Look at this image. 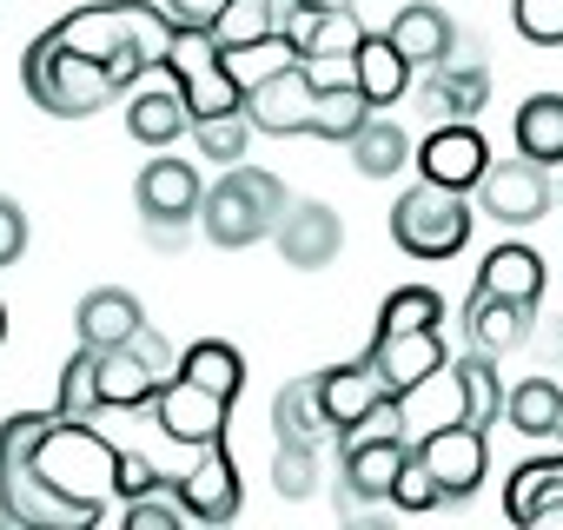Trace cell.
<instances>
[{"mask_svg": "<svg viewBox=\"0 0 563 530\" xmlns=\"http://www.w3.org/2000/svg\"><path fill=\"white\" fill-rule=\"evenodd\" d=\"M54 34H60L74 54L100 60V67L120 80V93H126V87H140V74L166 67L173 14H166V8H153V0H93V8L60 14V21H54Z\"/></svg>", "mask_w": 563, "mask_h": 530, "instance_id": "cell-1", "label": "cell"}, {"mask_svg": "<svg viewBox=\"0 0 563 530\" xmlns=\"http://www.w3.org/2000/svg\"><path fill=\"white\" fill-rule=\"evenodd\" d=\"M41 431H47V411H14L0 424V517L27 523V530H93L107 504H74L41 477V464H34Z\"/></svg>", "mask_w": 563, "mask_h": 530, "instance_id": "cell-2", "label": "cell"}, {"mask_svg": "<svg viewBox=\"0 0 563 530\" xmlns=\"http://www.w3.org/2000/svg\"><path fill=\"white\" fill-rule=\"evenodd\" d=\"M21 87H27L34 107L54 113V120H93V113L120 93V80H113L100 60L74 54L54 27L27 41V54H21Z\"/></svg>", "mask_w": 563, "mask_h": 530, "instance_id": "cell-3", "label": "cell"}, {"mask_svg": "<svg viewBox=\"0 0 563 530\" xmlns=\"http://www.w3.org/2000/svg\"><path fill=\"white\" fill-rule=\"evenodd\" d=\"M34 464H41V477L60 490V497H74V504H107V497H120V444L113 438H100L93 424H74V418H47V431L34 438Z\"/></svg>", "mask_w": 563, "mask_h": 530, "instance_id": "cell-4", "label": "cell"}, {"mask_svg": "<svg viewBox=\"0 0 563 530\" xmlns=\"http://www.w3.org/2000/svg\"><path fill=\"white\" fill-rule=\"evenodd\" d=\"M286 206H292V199H286V186H278L265 166H225V179H219V186H206L199 225H206V239H212V245L239 252V245L272 239V225H278V212H286Z\"/></svg>", "mask_w": 563, "mask_h": 530, "instance_id": "cell-5", "label": "cell"}, {"mask_svg": "<svg viewBox=\"0 0 563 530\" xmlns=\"http://www.w3.org/2000/svg\"><path fill=\"white\" fill-rule=\"evenodd\" d=\"M471 219H477V206H471L457 186L418 179V186L391 206V239H398V252H411V258H457V252L471 245Z\"/></svg>", "mask_w": 563, "mask_h": 530, "instance_id": "cell-6", "label": "cell"}, {"mask_svg": "<svg viewBox=\"0 0 563 530\" xmlns=\"http://www.w3.org/2000/svg\"><path fill=\"white\" fill-rule=\"evenodd\" d=\"M166 80L186 93L192 120H212V113H232L245 107V87L225 74V47L212 27H173V47H166Z\"/></svg>", "mask_w": 563, "mask_h": 530, "instance_id": "cell-7", "label": "cell"}, {"mask_svg": "<svg viewBox=\"0 0 563 530\" xmlns=\"http://www.w3.org/2000/svg\"><path fill=\"white\" fill-rule=\"evenodd\" d=\"M286 41L299 47V67L312 74V87H352V60H358V14L345 0H306L299 21L286 27Z\"/></svg>", "mask_w": 563, "mask_h": 530, "instance_id": "cell-8", "label": "cell"}, {"mask_svg": "<svg viewBox=\"0 0 563 530\" xmlns=\"http://www.w3.org/2000/svg\"><path fill=\"white\" fill-rule=\"evenodd\" d=\"M173 365H179V352L153 325H140L133 339H120L113 352H100V405L107 411H153V398L166 391Z\"/></svg>", "mask_w": 563, "mask_h": 530, "instance_id": "cell-9", "label": "cell"}, {"mask_svg": "<svg viewBox=\"0 0 563 530\" xmlns=\"http://www.w3.org/2000/svg\"><path fill=\"white\" fill-rule=\"evenodd\" d=\"M232 398H239V391H225V385H212V378H199V372L173 365L166 391L153 398V424H159L173 444H186V451H206V444H219V438H225Z\"/></svg>", "mask_w": 563, "mask_h": 530, "instance_id": "cell-10", "label": "cell"}, {"mask_svg": "<svg viewBox=\"0 0 563 530\" xmlns=\"http://www.w3.org/2000/svg\"><path fill=\"white\" fill-rule=\"evenodd\" d=\"M133 199H140V219H146V232L159 239V245H173L192 219H199V206H206V186H199V166L192 159H146L140 166V186H133Z\"/></svg>", "mask_w": 563, "mask_h": 530, "instance_id": "cell-11", "label": "cell"}, {"mask_svg": "<svg viewBox=\"0 0 563 530\" xmlns=\"http://www.w3.org/2000/svg\"><path fill=\"white\" fill-rule=\"evenodd\" d=\"M477 212L497 219V225H537L550 212V179L537 159H490L484 179H477Z\"/></svg>", "mask_w": 563, "mask_h": 530, "instance_id": "cell-12", "label": "cell"}, {"mask_svg": "<svg viewBox=\"0 0 563 530\" xmlns=\"http://www.w3.org/2000/svg\"><path fill=\"white\" fill-rule=\"evenodd\" d=\"M245 120L258 126V133H312V120H319V87H312V74L292 60L286 74H272V80H258L252 93H245Z\"/></svg>", "mask_w": 563, "mask_h": 530, "instance_id": "cell-13", "label": "cell"}, {"mask_svg": "<svg viewBox=\"0 0 563 530\" xmlns=\"http://www.w3.org/2000/svg\"><path fill=\"white\" fill-rule=\"evenodd\" d=\"M424 100H431L438 120H477V113H484V100H490V74H484V54H477L471 34H457L451 54L431 67Z\"/></svg>", "mask_w": 563, "mask_h": 530, "instance_id": "cell-14", "label": "cell"}, {"mask_svg": "<svg viewBox=\"0 0 563 530\" xmlns=\"http://www.w3.org/2000/svg\"><path fill=\"white\" fill-rule=\"evenodd\" d=\"M398 424H405V438L418 444V438H431V431H444V424H471V405H464V372L444 358L438 372H424L418 385H405L398 398Z\"/></svg>", "mask_w": 563, "mask_h": 530, "instance_id": "cell-15", "label": "cell"}, {"mask_svg": "<svg viewBox=\"0 0 563 530\" xmlns=\"http://www.w3.org/2000/svg\"><path fill=\"white\" fill-rule=\"evenodd\" d=\"M272 239H278V252H286V265H299V273H319V265L339 258L345 225H339V212H332L325 199H292L286 212H278Z\"/></svg>", "mask_w": 563, "mask_h": 530, "instance_id": "cell-16", "label": "cell"}, {"mask_svg": "<svg viewBox=\"0 0 563 530\" xmlns=\"http://www.w3.org/2000/svg\"><path fill=\"white\" fill-rule=\"evenodd\" d=\"M484 166H490V146L471 120H444L418 146V179H438V186H457V192H477Z\"/></svg>", "mask_w": 563, "mask_h": 530, "instance_id": "cell-17", "label": "cell"}, {"mask_svg": "<svg viewBox=\"0 0 563 530\" xmlns=\"http://www.w3.org/2000/svg\"><path fill=\"white\" fill-rule=\"evenodd\" d=\"M418 457L431 464V477H438L444 497H471V490L484 484V464H490L484 424H444V431L418 438Z\"/></svg>", "mask_w": 563, "mask_h": 530, "instance_id": "cell-18", "label": "cell"}, {"mask_svg": "<svg viewBox=\"0 0 563 530\" xmlns=\"http://www.w3.org/2000/svg\"><path fill=\"white\" fill-rule=\"evenodd\" d=\"M173 484H179V497H186L192 523H232V517H239V464H232L225 438H219V444H206V451L192 457V471H186V477H173Z\"/></svg>", "mask_w": 563, "mask_h": 530, "instance_id": "cell-19", "label": "cell"}, {"mask_svg": "<svg viewBox=\"0 0 563 530\" xmlns=\"http://www.w3.org/2000/svg\"><path fill=\"white\" fill-rule=\"evenodd\" d=\"M319 385H325V411H332V431H352V424H365L372 411H385L398 391L385 385V372L372 365V352L365 358H352V365H325L319 372Z\"/></svg>", "mask_w": 563, "mask_h": 530, "instance_id": "cell-20", "label": "cell"}, {"mask_svg": "<svg viewBox=\"0 0 563 530\" xmlns=\"http://www.w3.org/2000/svg\"><path fill=\"white\" fill-rule=\"evenodd\" d=\"M186 126H192V107H186V93H179L173 80L126 93V133H133L140 146H173Z\"/></svg>", "mask_w": 563, "mask_h": 530, "instance_id": "cell-21", "label": "cell"}, {"mask_svg": "<svg viewBox=\"0 0 563 530\" xmlns=\"http://www.w3.org/2000/svg\"><path fill=\"white\" fill-rule=\"evenodd\" d=\"M530 312H537V306H523V299H484V292H471V299H464V332H471L477 352L510 358V352L530 339Z\"/></svg>", "mask_w": 563, "mask_h": 530, "instance_id": "cell-22", "label": "cell"}, {"mask_svg": "<svg viewBox=\"0 0 563 530\" xmlns=\"http://www.w3.org/2000/svg\"><path fill=\"white\" fill-rule=\"evenodd\" d=\"M146 325V312H140V299L133 292H120V286H100V292H87L80 299V312H74V332H80V345H93V352H113L120 339H133Z\"/></svg>", "mask_w": 563, "mask_h": 530, "instance_id": "cell-23", "label": "cell"}, {"mask_svg": "<svg viewBox=\"0 0 563 530\" xmlns=\"http://www.w3.org/2000/svg\"><path fill=\"white\" fill-rule=\"evenodd\" d=\"M272 431L292 438V444H325V438H332V411H325L319 372H312V378H292V385H278V398H272Z\"/></svg>", "mask_w": 563, "mask_h": 530, "instance_id": "cell-24", "label": "cell"}, {"mask_svg": "<svg viewBox=\"0 0 563 530\" xmlns=\"http://www.w3.org/2000/svg\"><path fill=\"white\" fill-rule=\"evenodd\" d=\"M411 60L391 47V34H365L358 41V60H352V87L372 100V107H398L405 100V87H411Z\"/></svg>", "mask_w": 563, "mask_h": 530, "instance_id": "cell-25", "label": "cell"}, {"mask_svg": "<svg viewBox=\"0 0 563 530\" xmlns=\"http://www.w3.org/2000/svg\"><path fill=\"white\" fill-rule=\"evenodd\" d=\"M372 365L385 372L391 391H405V385H418L424 372L444 365V339H438V325L431 332H378L372 339Z\"/></svg>", "mask_w": 563, "mask_h": 530, "instance_id": "cell-26", "label": "cell"}, {"mask_svg": "<svg viewBox=\"0 0 563 530\" xmlns=\"http://www.w3.org/2000/svg\"><path fill=\"white\" fill-rule=\"evenodd\" d=\"M550 510H563V457H530L510 471L504 484V517L510 523H543Z\"/></svg>", "mask_w": 563, "mask_h": 530, "instance_id": "cell-27", "label": "cell"}, {"mask_svg": "<svg viewBox=\"0 0 563 530\" xmlns=\"http://www.w3.org/2000/svg\"><path fill=\"white\" fill-rule=\"evenodd\" d=\"M471 292H484V299H523V306H537L543 299V258L530 252V245H497V252H484V265H477V286Z\"/></svg>", "mask_w": 563, "mask_h": 530, "instance_id": "cell-28", "label": "cell"}, {"mask_svg": "<svg viewBox=\"0 0 563 530\" xmlns=\"http://www.w3.org/2000/svg\"><path fill=\"white\" fill-rule=\"evenodd\" d=\"M385 34H391V47H398L411 67H438V60L451 54V41H457L451 14L431 8V0H418V8H398V21H391Z\"/></svg>", "mask_w": 563, "mask_h": 530, "instance_id": "cell-29", "label": "cell"}, {"mask_svg": "<svg viewBox=\"0 0 563 530\" xmlns=\"http://www.w3.org/2000/svg\"><path fill=\"white\" fill-rule=\"evenodd\" d=\"M306 0H232V8L219 14V47H252V41H278L292 21H299Z\"/></svg>", "mask_w": 563, "mask_h": 530, "instance_id": "cell-30", "label": "cell"}, {"mask_svg": "<svg viewBox=\"0 0 563 530\" xmlns=\"http://www.w3.org/2000/svg\"><path fill=\"white\" fill-rule=\"evenodd\" d=\"M510 140H517L523 159L556 166L563 159V93H530L517 107V120H510Z\"/></svg>", "mask_w": 563, "mask_h": 530, "instance_id": "cell-31", "label": "cell"}, {"mask_svg": "<svg viewBox=\"0 0 563 530\" xmlns=\"http://www.w3.org/2000/svg\"><path fill=\"white\" fill-rule=\"evenodd\" d=\"M345 146H352V166H358L365 179H391V173H405V159H411L405 126H398V120H378V113H372Z\"/></svg>", "mask_w": 563, "mask_h": 530, "instance_id": "cell-32", "label": "cell"}, {"mask_svg": "<svg viewBox=\"0 0 563 530\" xmlns=\"http://www.w3.org/2000/svg\"><path fill=\"white\" fill-rule=\"evenodd\" d=\"M504 418H510L523 438H556V424H563V385H556V378H523V385L504 398Z\"/></svg>", "mask_w": 563, "mask_h": 530, "instance_id": "cell-33", "label": "cell"}, {"mask_svg": "<svg viewBox=\"0 0 563 530\" xmlns=\"http://www.w3.org/2000/svg\"><path fill=\"white\" fill-rule=\"evenodd\" d=\"M60 418H74V424H93L107 405H100V352L93 345H80L74 358H67V372H60V405H54Z\"/></svg>", "mask_w": 563, "mask_h": 530, "instance_id": "cell-34", "label": "cell"}, {"mask_svg": "<svg viewBox=\"0 0 563 530\" xmlns=\"http://www.w3.org/2000/svg\"><path fill=\"white\" fill-rule=\"evenodd\" d=\"M252 120H245V107H232V113H212V120H192V146H199V159H219V166H239L245 159V146H252Z\"/></svg>", "mask_w": 563, "mask_h": 530, "instance_id": "cell-35", "label": "cell"}, {"mask_svg": "<svg viewBox=\"0 0 563 530\" xmlns=\"http://www.w3.org/2000/svg\"><path fill=\"white\" fill-rule=\"evenodd\" d=\"M299 60V47L286 41V34H278V41H252V47H225V74L252 93L258 80H272V74H286Z\"/></svg>", "mask_w": 563, "mask_h": 530, "instance_id": "cell-36", "label": "cell"}, {"mask_svg": "<svg viewBox=\"0 0 563 530\" xmlns=\"http://www.w3.org/2000/svg\"><path fill=\"white\" fill-rule=\"evenodd\" d=\"M365 120H372V100H365L358 87H319V120H312L319 140H339V146H345Z\"/></svg>", "mask_w": 563, "mask_h": 530, "instance_id": "cell-37", "label": "cell"}, {"mask_svg": "<svg viewBox=\"0 0 563 530\" xmlns=\"http://www.w3.org/2000/svg\"><path fill=\"white\" fill-rule=\"evenodd\" d=\"M444 319V299L431 286H398L385 306H378V332H431Z\"/></svg>", "mask_w": 563, "mask_h": 530, "instance_id": "cell-38", "label": "cell"}, {"mask_svg": "<svg viewBox=\"0 0 563 530\" xmlns=\"http://www.w3.org/2000/svg\"><path fill=\"white\" fill-rule=\"evenodd\" d=\"M457 372H464V405H471V424H497L504 418V385H497V358L490 352H471V358H457Z\"/></svg>", "mask_w": 563, "mask_h": 530, "instance_id": "cell-39", "label": "cell"}, {"mask_svg": "<svg viewBox=\"0 0 563 530\" xmlns=\"http://www.w3.org/2000/svg\"><path fill=\"white\" fill-rule=\"evenodd\" d=\"M186 517H192V510H186V497H179L173 477H159L153 490L126 497V530H179Z\"/></svg>", "mask_w": 563, "mask_h": 530, "instance_id": "cell-40", "label": "cell"}, {"mask_svg": "<svg viewBox=\"0 0 563 530\" xmlns=\"http://www.w3.org/2000/svg\"><path fill=\"white\" fill-rule=\"evenodd\" d=\"M272 490L278 497H312L319 490V444L278 438V451H272Z\"/></svg>", "mask_w": 563, "mask_h": 530, "instance_id": "cell-41", "label": "cell"}, {"mask_svg": "<svg viewBox=\"0 0 563 530\" xmlns=\"http://www.w3.org/2000/svg\"><path fill=\"white\" fill-rule=\"evenodd\" d=\"M510 21L530 47H563V0H510Z\"/></svg>", "mask_w": 563, "mask_h": 530, "instance_id": "cell-42", "label": "cell"}, {"mask_svg": "<svg viewBox=\"0 0 563 530\" xmlns=\"http://www.w3.org/2000/svg\"><path fill=\"white\" fill-rule=\"evenodd\" d=\"M391 504H405V510H438V504H444V490H438L431 464L418 457V444H411V457H405L398 477H391Z\"/></svg>", "mask_w": 563, "mask_h": 530, "instance_id": "cell-43", "label": "cell"}, {"mask_svg": "<svg viewBox=\"0 0 563 530\" xmlns=\"http://www.w3.org/2000/svg\"><path fill=\"white\" fill-rule=\"evenodd\" d=\"M21 252H27V212L0 192V265H14Z\"/></svg>", "mask_w": 563, "mask_h": 530, "instance_id": "cell-44", "label": "cell"}, {"mask_svg": "<svg viewBox=\"0 0 563 530\" xmlns=\"http://www.w3.org/2000/svg\"><path fill=\"white\" fill-rule=\"evenodd\" d=\"M232 8V0H166L173 27H219V14Z\"/></svg>", "mask_w": 563, "mask_h": 530, "instance_id": "cell-45", "label": "cell"}, {"mask_svg": "<svg viewBox=\"0 0 563 530\" xmlns=\"http://www.w3.org/2000/svg\"><path fill=\"white\" fill-rule=\"evenodd\" d=\"M166 471H153L140 451H120V497H140V490H153Z\"/></svg>", "mask_w": 563, "mask_h": 530, "instance_id": "cell-46", "label": "cell"}, {"mask_svg": "<svg viewBox=\"0 0 563 530\" xmlns=\"http://www.w3.org/2000/svg\"><path fill=\"white\" fill-rule=\"evenodd\" d=\"M0 339H8V306H0Z\"/></svg>", "mask_w": 563, "mask_h": 530, "instance_id": "cell-47", "label": "cell"}, {"mask_svg": "<svg viewBox=\"0 0 563 530\" xmlns=\"http://www.w3.org/2000/svg\"><path fill=\"white\" fill-rule=\"evenodd\" d=\"M345 8H358V0H345Z\"/></svg>", "mask_w": 563, "mask_h": 530, "instance_id": "cell-48", "label": "cell"}, {"mask_svg": "<svg viewBox=\"0 0 563 530\" xmlns=\"http://www.w3.org/2000/svg\"><path fill=\"white\" fill-rule=\"evenodd\" d=\"M556 438H563V424H556Z\"/></svg>", "mask_w": 563, "mask_h": 530, "instance_id": "cell-49", "label": "cell"}]
</instances>
